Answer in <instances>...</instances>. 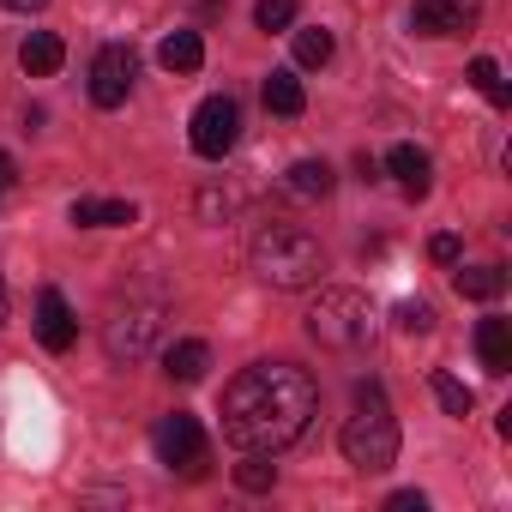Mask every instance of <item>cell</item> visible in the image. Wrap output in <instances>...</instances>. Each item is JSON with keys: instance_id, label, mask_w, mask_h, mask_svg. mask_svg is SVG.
<instances>
[{"instance_id": "4fadbf2b", "label": "cell", "mask_w": 512, "mask_h": 512, "mask_svg": "<svg viewBox=\"0 0 512 512\" xmlns=\"http://www.w3.org/2000/svg\"><path fill=\"white\" fill-rule=\"evenodd\" d=\"M284 187H290L296 199H326V193L338 187V175H332V163H326V157H302V163H290Z\"/></svg>"}, {"instance_id": "7c38bea8", "label": "cell", "mask_w": 512, "mask_h": 512, "mask_svg": "<svg viewBox=\"0 0 512 512\" xmlns=\"http://www.w3.org/2000/svg\"><path fill=\"white\" fill-rule=\"evenodd\" d=\"M61 61H67V43H61L55 31H31V37H25V49H19V67H25L31 79H55V73H61Z\"/></svg>"}, {"instance_id": "ac0fdd59", "label": "cell", "mask_w": 512, "mask_h": 512, "mask_svg": "<svg viewBox=\"0 0 512 512\" xmlns=\"http://www.w3.org/2000/svg\"><path fill=\"white\" fill-rule=\"evenodd\" d=\"M163 368H169V380H181V386H193V380H205V368H211V350H205L199 338H181V344H169V356H163Z\"/></svg>"}, {"instance_id": "4dcf8cb0", "label": "cell", "mask_w": 512, "mask_h": 512, "mask_svg": "<svg viewBox=\"0 0 512 512\" xmlns=\"http://www.w3.org/2000/svg\"><path fill=\"white\" fill-rule=\"evenodd\" d=\"M0 320H7V284H0Z\"/></svg>"}, {"instance_id": "2e32d148", "label": "cell", "mask_w": 512, "mask_h": 512, "mask_svg": "<svg viewBox=\"0 0 512 512\" xmlns=\"http://www.w3.org/2000/svg\"><path fill=\"white\" fill-rule=\"evenodd\" d=\"M133 199H73V223L79 229H115V223H133Z\"/></svg>"}, {"instance_id": "e0dca14e", "label": "cell", "mask_w": 512, "mask_h": 512, "mask_svg": "<svg viewBox=\"0 0 512 512\" xmlns=\"http://www.w3.org/2000/svg\"><path fill=\"white\" fill-rule=\"evenodd\" d=\"M476 356H482L488 374H506L512 368V326L506 320H482L476 326Z\"/></svg>"}, {"instance_id": "ffe728a7", "label": "cell", "mask_w": 512, "mask_h": 512, "mask_svg": "<svg viewBox=\"0 0 512 512\" xmlns=\"http://www.w3.org/2000/svg\"><path fill=\"white\" fill-rule=\"evenodd\" d=\"M235 482H241L247 494H266V488L278 482V464H266V452H247V464H235Z\"/></svg>"}, {"instance_id": "7402d4cb", "label": "cell", "mask_w": 512, "mask_h": 512, "mask_svg": "<svg viewBox=\"0 0 512 512\" xmlns=\"http://www.w3.org/2000/svg\"><path fill=\"white\" fill-rule=\"evenodd\" d=\"M428 386H434V398H440V410H446V416H470V404H476V398H470V386H464V380L434 374Z\"/></svg>"}, {"instance_id": "7a4b0ae2", "label": "cell", "mask_w": 512, "mask_h": 512, "mask_svg": "<svg viewBox=\"0 0 512 512\" xmlns=\"http://www.w3.org/2000/svg\"><path fill=\"white\" fill-rule=\"evenodd\" d=\"M247 266H253V278L272 284V290H308L326 272V253H320V241L308 229L266 223L260 235H253V247H247Z\"/></svg>"}, {"instance_id": "52a82bcc", "label": "cell", "mask_w": 512, "mask_h": 512, "mask_svg": "<svg viewBox=\"0 0 512 512\" xmlns=\"http://www.w3.org/2000/svg\"><path fill=\"white\" fill-rule=\"evenodd\" d=\"M151 446H157V458H163L169 470L205 476V428H199V416H187V410L163 416V422L151 428Z\"/></svg>"}, {"instance_id": "cb8c5ba5", "label": "cell", "mask_w": 512, "mask_h": 512, "mask_svg": "<svg viewBox=\"0 0 512 512\" xmlns=\"http://www.w3.org/2000/svg\"><path fill=\"white\" fill-rule=\"evenodd\" d=\"M470 85L488 97V103H506V79H500V61H488V55H476L470 61Z\"/></svg>"}, {"instance_id": "f1b7e54d", "label": "cell", "mask_w": 512, "mask_h": 512, "mask_svg": "<svg viewBox=\"0 0 512 512\" xmlns=\"http://www.w3.org/2000/svg\"><path fill=\"white\" fill-rule=\"evenodd\" d=\"M7 13H37V7H49V0H0Z\"/></svg>"}, {"instance_id": "30bf717a", "label": "cell", "mask_w": 512, "mask_h": 512, "mask_svg": "<svg viewBox=\"0 0 512 512\" xmlns=\"http://www.w3.org/2000/svg\"><path fill=\"white\" fill-rule=\"evenodd\" d=\"M476 19L470 13H458V7H446V0H410V31L416 37H464Z\"/></svg>"}, {"instance_id": "5b68a950", "label": "cell", "mask_w": 512, "mask_h": 512, "mask_svg": "<svg viewBox=\"0 0 512 512\" xmlns=\"http://www.w3.org/2000/svg\"><path fill=\"white\" fill-rule=\"evenodd\" d=\"M163 320H169V308L157 302V296H127V302H115L109 308V320H103V350H109V362H145L151 350H157V338H163Z\"/></svg>"}, {"instance_id": "9a60e30c", "label": "cell", "mask_w": 512, "mask_h": 512, "mask_svg": "<svg viewBox=\"0 0 512 512\" xmlns=\"http://www.w3.org/2000/svg\"><path fill=\"white\" fill-rule=\"evenodd\" d=\"M260 97H266V109H272V115H302V109H308V91H302V79H296L290 67H278V73H266V85H260Z\"/></svg>"}, {"instance_id": "8fae6325", "label": "cell", "mask_w": 512, "mask_h": 512, "mask_svg": "<svg viewBox=\"0 0 512 512\" xmlns=\"http://www.w3.org/2000/svg\"><path fill=\"white\" fill-rule=\"evenodd\" d=\"M386 169L398 175V187H404L410 199H428V187H434V163H428L422 145H392V151H386Z\"/></svg>"}, {"instance_id": "277c9868", "label": "cell", "mask_w": 512, "mask_h": 512, "mask_svg": "<svg viewBox=\"0 0 512 512\" xmlns=\"http://www.w3.org/2000/svg\"><path fill=\"white\" fill-rule=\"evenodd\" d=\"M308 338L320 350H362L374 338V302L362 290H320L308 308Z\"/></svg>"}, {"instance_id": "ba28073f", "label": "cell", "mask_w": 512, "mask_h": 512, "mask_svg": "<svg viewBox=\"0 0 512 512\" xmlns=\"http://www.w3.org/2000/svg\"><path fill=\"white\" fill-rule=\"evenodd\" d=\"M133 73H139V55L127 43H103L97 61H91V103L97 109H121L127 91H133Z\"/></svg>"}, {"instance_id": "d4e9b609", "label": "cell", "mask_w": 512, "mask_h": 512, "mask_svg": "<svg viewBox=\"0 0 512 512\" xmlns=\"http://www.w3.org/2000/svg\"><path fill=\"white\" fill-rule=\"evenodd\" d=\"M398 326H404V332H434V308H428V302H404V308H398Z\"/></svg>"}, {"instance_id": "4316f807", "label": "cell", "mask_w": 512, "mask_h": 512, "mask_svg": "<svg viewBox=\"0 0 512 512\" xmlns=\"http://www.w3.org/2000/svg\"><path fill=\"white\" fill-rule=\"evenodd\" d=\"M422 506H428V494H422V488H398V494L386 500V512H422Z\"/></svg>"}, {"instance_id": "83f0119b", "label": "cell", "mask_w": 512, "mask_h": 512, "mask_svg": "<svg viewBox=\"0 0 512 512\" xmlns=\"http://www.w3.org/2000/svg\"><path fill=\"white\" fill-rule=\"evenodd\" d=\"M13 181H19V163H13V157H7V151H0V193H7V187H13Z\"/></svg>"}, {"instance_id": "6da1fadb", "label": "cell", "mask_w": 512, "mask_h": 512, "mask_svg": "<svg viewBox=\"0 0 512 512\" xmlns=\"http://www.w3.org/2000/svg\"><path fill=\"white\" fill-rule=\"evenodd\" d=\"M320 410V386L296 362H253L223 392V440L235 452H284L308 434Z\"/></svg>"}, {"instance_id": "3957f363", "label": "cell", "mask_w": 512, "mask_h": 512, "mask_svg": "<svg viewBox=\"0 0 512 512\" xmlns=\"http://www.w3.org/2000/svg\"><path fill=\"white\" fill-rule=\"evenodd\" d=\"M338 446H344V458H350L356 470H368V476L398 464V416H392V404H386V392H380L374 380L356 386V416L344 422Z\"/></svg>"}, {"instance_id": "484cf974", "label": "cell", "mask_w": 512, "mask_h": 512, "mask_svg": "<svg viewBox=\"0 0 512 512\" xmlns=\"http://www.w3.org/2000/svg\"><path fill=\"white\" fill-rule=\"evenodd\" d=\"M458 253H464L458 235H434V241H428V260H434V266H458Z\"/></svg>"}, {"instance_id": "8992f818", "label": "cell", "mask_w": 512, "mask_h": 512, "mask_svg": "<svg viewBox=\"0 0 512 512\" xmlns=\"http://www.w3.org/2000/svg\"><path fill=\"white\" fill-rule=\"evenodd\" d=\"M187 127H193V133H187L193 151L211 157V163H223V157L235 151V139H241V103H235V97H205Z\"/></svg>"}, {"instance_id": "44dd1931", "label": "cell", "mask_w": 512, "mask_h": 512, "mask_svg": "<svg viewBox=\"0 0 512 512\" xmlns=\"http://www.w3.org/2000/svg\"><path fill=\"white\" fill-rule=\"evenodd\" d=\"M296 61H302V67H326V61H332V31H326V25L296 31Z\"/></svg>"}, {"instance_id": "9c48e42d", "label": "cell", "mask_w": 512, "mask_h": 512, "mask_svg": "<svg viewBox=\"0 0 512 512\" xmlns=\"http://www.w3.org/2000/svg\"><path fill=\"white\" fill-rule=\"evenodd\" d=\"M37 338H43V350H73V338H79V320H73V308H67V296L61 290H43L37 296Z\"/></svg>"}, {"instance_id": "5bb4252c", "label": "cell", "mask_w": 512, "mask_h": 512, "mask_svg": "<svg viewBox=\"0 0 512 512\" xmlns=\"http://www.w3.org/2000/svg\"><path fill=\"white\" fill-rule=\"evenodd\" d=\"M157 61H163L169 73H199V67H205V43H199V31H169V37L157 43Z\"/></svg>"}, {"instance_id": "603a6c76", "label": "cell", "mask_w": 512, "mask_h": 512, "mask_svg": "<svg viewBox=\"0 0 512 512\" xmlns=\"http://www.w3.org/2000/svg\"><path fill=\"white\" fill-rule=\"evenodd\" d=\"M296 13H302V0H260V7H253V25L260 31H290Z\"/></svg>"}, {"instance_id": "d6986e66", "label": "cell", "mask_w": 512, "mask_h": 512, "mask_svg": "<svg viewBox=\"0 0 512 512\" xmlns=\"http://www.w3.org/2000/svg\"><path fill=\"white\" fill-rule=\"evenodd\" d=\"M506 290V272L500 266H470V272H458V296L464 302H494Z\"/></svg>"}, {"instance_id": "f546056e", "label": "cell", "mask_w": 512, "mask_h": 512, "mask_svg": "<svg viewBox=\"0 0 512 512\" xmlns=\"http://www.w3.org/2000/svg\"><path fill=\"white\" fill-rule=\"evenodd\" d=\"M446 7H458V13H470V19H476V13H482V0H446Z\"/></svg>"}]
</instances>
